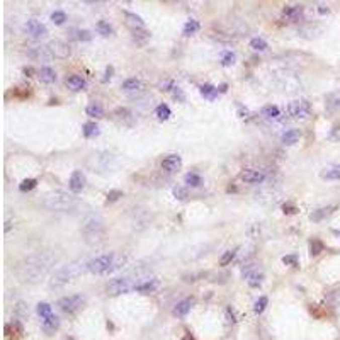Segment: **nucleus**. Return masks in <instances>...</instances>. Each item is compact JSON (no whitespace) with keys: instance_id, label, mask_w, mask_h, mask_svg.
<instances>
[{"instance_id":"nucleus-1","label":"nucleus","mask_w":340,"mask_h":340,"mask_svg":"<svg viewBox=\"0 0 340 340\" xmlns=\"http://www.w3.org/2000/svg\"><path fill=\"white\" fill-rule=\"evenodd\" d=\"M56 264V255L51 252L31 253L16 266V276L21 283L38 284L53 271Z\"/></svg>"},{"instance_id":"nucleus-2","label":"nucleus","mask_w":340,"mask_h":340,"mask_svg":"<svg viewBox=\"0 0 340 340\" xmlns=\"http://www.w3.org/2000/svg\"><path fill=\"white\" fill-rule=\"evenodd\" d=\"M43 208H46L48 211H55V213H68L75 211L80 206L78 198H75L73 194H68L65 191H53L48 192L41 201Z\"/></svg>"},{"instance_id":"nucleus-3","label":"nucleus","mask_w":340,"mask_h":340,"mask_svg":"<svg viewBox=\"0 0 340 340\" xmlns=\"http://www.w3.org/2000/svg\"><path fill=\"white\" fill-rule=\"evenodd\" d=\"M87 264L89 262L78 259V261L70 262V264H66V266L60 267V269L51 276L50 288L51 289H61V288H65L66 284L73 283L78 276L83 274V271H87Z\"/></svg>"},{"instance_id":"nucleus-4","label":"nucleus","mask_w":340,"mask_h":340,"mask_svg":"<svg viewBox=\"0 0 340 340\" xmlns=\"http://www.w3.org/2000/svg\"><path fill=\"white\" fill-rule=\"evenodd\" d=\"M143 272L141 271H133L131 274H126V276H121V277H116V279L109 281V284L106 286V291L109 296H118V294H123V293H128V291L131 289H136V286L143 283L145 279H141Z\"/></svg>"},{"instance_id":"nucleus-5","label":"nucleus","mask_w":340,"mask_h":340,"mask_svg":"<svg viewBox=\"0 0 340 340\" xmlns=\"http://www.w3.org/2000/svg\"><path fill=\"white\" fill-rule=\"evenodd\" d=\"M123 259H119L118 255L114 252L113 253H104V255H99V257L92 259V261H89L87 264V271L91 272V274H111V272H114L116 269H119L121 266H123Z\"/></svg>"},{"instance_id":"nucleus-6","label":"nucleus","mask_w":340,"mask_h":340,"mask_svg":"<svg viewBox=\"0 0 340 340\" xmlns=\"http://www.w3.org/2000/svg\"><path fill=\"white\" fill-rule=\"evenodd\" d=\"M82 233L85 236V241L91 245H97L104 240L106 235V226L104 220L97 214H91V216L85 218L83 225H82Z\"/></svg>"},{"instance_id":"nucleus-7","label":"nucleus","mask_w":340,"mask_h":340,"mask_svg":"<svg viewBox=\"0 0 340 340\" xmlns=\"http://www.w3.org/2000/svg\"><path fill=\"white\" fill-rule=\"evenodd\" d=\"M83 301L85 299L82 294H68V296L58 299L56 306L63 313H66V315H73V313H77L78 310H82Z\"/></svg>"},{"instance_id":"nucleus-8","label":"nucleus","mask_w":340,"mask_h":340,"mask_svg":"<svg viewBox=\"0 0 340 340\" xmlns=\"http://www.w3.org/2000/svg\"><path fill=\"white\" fill-rule=\"evenodd\" d=\"M286 111H288V116L291 119H306L311 113V104L305 99L291 101Z\"/></svg>"},{"instance_id":"nucleus-9","label":"nucleus","mask_w":340,"mask_h":340,"mask_svg":"<svg viewBox=\"0 0 340 340\" xmlns=\"http://www.w3.org/2000/svg\"><path fill=\"white\" fill-rule=\"evenodd\" d=\"M24 31L34 39H41V38H44V36L48 34L46 26H44L43 22H39L38 19H29L24 24Z\"/></svg>"},{"instance_id":"nucleus-10","label":"nucleus","mask_w":340,"mask_h":340,"mask_svg":"<svg viewBox=\"0 0 340 340\" xmlns=\"http://www.w3.org/2000/svg\"><path fill=\"white\" fill-rule=\"evenodd\" d=\"M85 184H87V177H85V174L82 170H73L70 176V181H68V187L71 191V194H78V192H82L85 189Z\"/></svg>"},{"instance_id":"nucleus-11","label":"nucleus","mask_w":340,"mask_h":340,"mask_svg":"<svg viewBox=\"0 0 340 340\" xmlns=\"http://www.w3.org/2000/svg\"><path fill=\"white\" fill-rule=\"evenodd\" d=\"M26 53L34 61H51L55 58L51 55V51L48 50V46H28Z\"/></svg>"},{"instance_id":"nucleus-12","label":"nucleus","mask_w":340,"mask_h":340,"mask_svg":"<svg viewBox=\"0 0 340 340\" xmlns=\"http://www.w3.org/2000/svg\"><path fill=\"white\" fill-rule=\"evenodd\" d=\"M240 177H241V181L247 182V184H262V182L267 179L266 172H264V170H257V168L243 170Z\"/></svg>"},{"instance_id":"nucleus-13","label":"nucleus","mask_w":340,"mask_h":340,"mask_svg":"<svg viewBox=\"0 0 340 340\" xmlns=\"http://www.w3.org/2000/svg\"><path fill=\"white\" fill-rule=\"evenodd\" d=\"M121 89H123L124 94H128V96H138V94L143 92V82L140 78L136 77H131V78H126L123 83H121Z\"/></svg>"},{"instance_id":"nucleus-14","label":"nucleus","mask_w":340,"mask_h":340,"mask_svg":"<svg viewBox=\"0 0 340 340\" xmlns=\"http://www.w3.org/2000/svg\"><path fill=\"white\" fill-rule=\"evenodd\" d=\"M48 50L51 51V55L55 58H68L70 56V46L60 39H55V41H50L46 44Z\"/></svg>"},{"instance_id":"nucleus-15","label":"nucleus","mask_w":340,"mask_h":340,"mask_svg":"<svg viewBox=\"0 0 340 340\" xmlns=\"http://www.w3.org/2000/svg\"><path fill=\"white\" fill-rule=\"evenodd\" d=\"M325 109H326V113H330V114L340 113V89L338 91L330 92L328 96L325 97Z\"/></svg>"},{"instance_id":"nucleus-16","label":"nucleus","mask_w":340,"mask_h":340,"mask_svg":"<svg viewBox=\"0 0 340 340\" xmlns=\"http://www.w3.org/2000/svg\"><path fill=\"white\" fill-rule=\"evenodd\" d=\"M181 167H182V158L176 153L167 155L162 160V170H165V172H168V174L177 172V170H181Z\"/></svg>"},{"instance_id":"nucleus-17","label":"nucleus","mask_w":340,"mask_h":340,"mask_svg":"<svg viewBox=\"0 0 340 340\" xmlns=\"http://www.w3.org/2000/svg\"><path fill=\"white\" fill-rule=\"evenodd\" d=\"M65 85L70 89V91L80 92V91H85V87H87V82H85V78L80 77V75H70V77H66Z\"/></svg>"},{"instance_id":"nucleus-18","label":"nucleus","mask_w":340,"mask_h":340,"mask_svg":"<svg viewBox=\"0 0 340 340\" xmlns=\"http://www.w3.org/2000/svg\"><path fill=\"white\" fill-rule=\"evenodd\" d=\"M160 288V281L156 279V277H151V279H145L143 283H140L136 286V293H143V294H148V293H153Z\"/></svg>"},{"instance_id":"nucleus-19","label":"nucleus","mask_w":340,"mask_h":340,"mask_svg":"<svg viewBox=\"0 0 340 340\" xmlns=\"http://www.w3.org/2000/svg\"><path fill=\"white\" fill-rule=\"evenodd\" d=\"M124 17H126V26L131 31H141L145 29V22H143V19L140 16L133 14V12H124Z\"/></svg>"},{"instance_id":"nucleus-20","label":"nucleus","mask_w":340,"mask_h":340,"mask_svg":"<svg viewBox=\"0 0 340 340\" xmlns=\"http://www.w3.org/2000/svg\"><path fill=\"white\" fill-rule=\"evenodd\" d=\"M320 177L325 181H340V163H333L325 167L320 172Z\"/></svg>"},{"instance_id":"nucleus-21","label":"nucleus","mask_w":340,"mask_h":340,"mask_svg":"<svg viewBox=\"0 0 340 340\" xmlns=\"http://www.w3.org/2000/svg\"><path fill=\"white\" fill-rule=\"evenodd\" d=\"M192 306H194V298L182 299V301H179L176 305V308H174V315L176 316H186L187 313L192 310Z\"/></svg>"},{"instance_id":"nucleus-22","label":"nucleus","mask_w":340,"mask_h":340,"mask_svg":"<svg viewBox=\"0 0 340 340\" xmlns=\"http://www.w3.org/2000/svg\"><path fill=\"white\" fill-rule=\"evenodd\" d=\"M301 136H303V133H301V129H288L286 133H283V136H281V141L284 143V145H288V146H291V145H296V143L301 140Z\"/></svg>"},{"instance_id":"nucleus-23","label":"nucleus","mask_w":340,"mask_h":340,"mask_svg":"<svg viewBox=\"0 0 340 340\" xmlns=\"http://www.w3.org/2000/svg\"><path fill=\"white\" fill-rule=\"evenodd\" d=\"M335 209H337V206H323V208H318V209H315L311 214H310V220L311 221H321V220H325L326 216H330Z\"/></svg>"},{"instance_id":"nucleus-24","label":"nucleus","mask_w":340,"mask_h":340,"mask_svg":"<svg viewBox=\"0 0 340 340\" xmlns=\"http://www.w3.org/2000/svg\"><path fill=\"white\" fill-rule=\"evenodd\" d=\"M283 16L289 21H298L303 16V6H284Z\"/></svg>"},{"instance_id":"nucleus-25","label":"nucleus","mask_w":340,"mask_h":340,"mask_svg":"<svg viewBox=\"0 0 340 340\" xmlns=\"http://www.w3.org/2000/svg\"><path fill=\"white\" fill-rule=\"evenodd\" d=\"M245 279L250 288H259L264 283V274L261 271H247L245 272Z\"/></svg>"},{"instance_id":"nucleus-26","label":"nucleus","mask_w":340,"mask_h":340,"mask_svg":"<svg viewBox=\"0 0 340 340\" xmlns=\"http://www.w3.org/2000/svg\"><path fill=\"white\" fill-rule=\"evenodd\" d=\"M38 77L43 83H55L56 80V71L51 68V66H43L41 70L38 71Z\"/></svg>"},{"instance_id":"nucleus-27","label":"nucleus","mask_w":340,"mask_h":340,"mask_svg":"<svg viewBox=\"0 0 340 340\" xmlns=\"http://www.w3.org/2000/svg\"><path fill=\"white\" fill-rule=\"evenodd\" d=\"M41 326H43V330L46 333H53L55 330L60 328V318H58V316H55V315H51L50 318L43 320Z\"/></svg>"},{"instance_id":"nucleus-28","label":"nucleus","mask_w":340,"mask_h":340,"mask_svg":"<svg viewBox=\"0 0 340 340\" xmlns=\"http://www.w3.org/2000/svg\"><path fill=\"white\" fill-rule=\"evenodd\" d=\"M199 92H201V96L206 97V99L214 101L220 91H218V87H214V85H211V83H204V85H201V87H199Z\"/></svg>"},{"instance_id":"nucleus-29","label":"nucleus","mask_w":340,"mask_h":340,"mask_svg":"<svg viewBox=\"0 0 340 340\" xmlns=\"http://www.w3.org/2000/svg\"><path fill=\"white\" fill-rule=\"evenodd\" d=\"M261 114H262L266 119H277V118H279V116H281V109H279V107H277V106L269 104V106H264V107H262Z\"/></svg>"},{"instance_id":"nucleus-30","label":"nucleus","mask_w":340,"mask_h":340,"mask_svg":"<svg viewBox=\"0 0 340 340\" xmlns=\"http://www.w3.org/2000/svg\"><path fill=\"white\" fill-rule=\"evenodd\" d=\"M85 113H87V116H91V118H104V109H102V106L97 104V102H92V104L85 107Z\"/></svg>"},{"instance_id":"nucleus-31","label":"nucleus","mask_w":340,"mask_h":340,"mask_svg":"<svg viewBox=\"0 0 340 340\" xmlns=\"http://www.w3.org/2000/svg\"><path fill=\"white\" fill-rule=\"evenodd\" d=\"M82 133H83V136L85 138H94V136H97L99 135V126H97L96 123H92V121H89V123H85L83 126H82Z\"/></svg>"},{"instance_id":"nucleus-32","label":"nucleus","mask_w":340,"mask_h":340,"mask_svg":"<svg viewBox=\"0 0 340 340\" xmlns=\"http://www.w3.org/2000/svg\"><path fill=\"white\" fill-rule=\"evenodd\" d=\"M184 181H186V184L191 186V187H201V186H203V177H201L199 174H196V172L186 174Z\"/></svg>"},{"instance_id":"nucleus-33","label":"nucleus","mask_w":340,"mask_h":340,"mask_svg":"<svg viewBox=\"0 0 340 340\" xmlns=\"http://www.w3.org/2000/svg\"><path fill=\"white\" fill-rule=\"evenodd\" d=\"M201 29V24L196 19H189L184 24V29H182V33H184L186 36H191V34H196L198 31Z\"/></svg>"},{"instance_id":"nucleus-34","label":"nucleus","mask_w":340,"mask_h":340,"mask_svg":"<svg viewBox=\"0 0 340 340\" xmlns=\"http://www.w3.org/2000/svg\"><path fill=\"white\" fill-rule=\"evenodd\" d=\"M36 311H38V315L41 316V320H46L50 318L53 315V308L50 303H39L38 308H36Z\"/></svg>"},{"instance_id":"nucleus-35","label":"nucleus","mask_w":340,"mask_h":340,"mask_svg":"<svg viewBox=\"0 0 340 340\" xmlns=\"http://www.w3.org/2000/svg\"><path fill=\"white\" fill-rule=\"evenodd\" d=\"M155 114L160 121H167L170 116H172V111H170V107L167 104H160V106H156Z\"/></svg>"},{"instance_id":"nucleus-36","label":"nucleus","mask_w":340,"mask_h":340,"mask_svg":"<svg viewBox=\"0 0 340 340\" xmlns=\"http://www.w3.org/2000/svg\"><path fill=\"white\" fill-rule=\"evenodd\" d=\"M250 48L252 50H255V51H264V50H267V41L264 38H252L250 39Z\"/></svg>"},{"instance_id":"nucleus-37","label":"nucleus","mask_w":340,"mask_h":340,"mask_svg":"<svg viewBox=\"0 0 340 340\" xmlns=\"http://www.w3.org/2000/svg\"><path fill=\"white\" fill-rule=\"evenodd\" d=\"M96 29L99 31V34H102V36H111V34H113V26H111L109 22H106V21L97 22Z\"/></svg>"},{"instance_id":"nucleus-38","label":"nucleus","mask_w":340,"mask_h":340,"mask_svg":"<svg viewBox=\"0 0 340 340\" xmlns=\"http://www.w3.org/2000/svg\"><path fill=\"white\" fill-rule=\"evenodd\" d=\"M36 186H38V181L36 179H24V181L19 184V191L21 192H29L36 189Z\"/></svg>"},{"instance_id":"nucleus-39","label":"nucleus","mask_w":340,"mask_h":340,"mask_svg":"<svg viewBox=\"0 0 340 340\" xmlns=\"http://www.w3.org/2000/svg\"><path fill=\"white\" fill-rule=\"evenodd\" d=\"M323 241L318 240V238H313L310 240V253L311 255H318L320 252H323Z\"/></svg>"},{"instance_id":"nucleus-40","label":"nucleus","mask_w":340,"mask_h":340,"mask_svg":"<svg viewBox=\"0 0 340 340\" xmlns=\"http://www.w3.org/2000/svg\"><path fill=\"white\" fill-rule=\"evenodd\" d=\"M133 33V39L138 43V44H143V43H146L150 39V33H146L145 29H141V31H131Z\"/></svg>"},{"instance_id":"nucleus-41","label":"nucleus","mask_w":340,"mask_h":340,"mask_svg":"<svg viewBox=\"0 0 340 340\" xmlns=\"http://www.w3.org/2000/svg\"><path fill=\"white\" fill-rule=\"evenodd\" d=\"M267 305H269V299H267V296H261L257 301H255L253 311L257 313V315H261V313H264V310H266Z\"/></svg>"},{"instance_id":"nucleus-42","label":"nucleus","mask_w":340,"mask_h":340,"mask_svg":"<svg viewBox=\"0 0 340 340\" xmlns=\"http://www.w3.org/2000/svg\"><path fill=\"white\" fill-rule=\"evenodd\" d=\"M235 60H236V55L233 51H225L221 55V65L223 66H230V65H233L235 63Z\"/></svg>"},{"instance_id":"nucleus-43","label":"nucleus","mask_w":340,"mask_h":340,"mask_svg":"<svg viewBox=\"0 0 340 340\" xmlns=\"http://www.w3.org/2000/svg\"><path fill=\"white\" fill-rule=\"evenodd\" d=\"M16 315L19 316V318H28V316H29L28 305H26V303H22V301L17 303V305H16Z\"/></svg>"},{"instance_id":"nucleus-44","label":"nucleus","mask_w":340,"mask_h":340,"mask_svg":"<svg viewBox=\"0 0 340 340\" xmlns=\"http://www.w3.org/2000/svg\"><path fill=\"white\" fill-rule=\"evenodd\" d=\"M51 21H53V24H56V26L65 24V22H66V14L63 11H55L51 14Z\"/></svg>"},{"instance_id":"nucleus-45","label":"nucleus","mask_w":340,"mask_h":340,"mask_svg":"<svg viewBox=\"0 0 340 340\" xmlns=\"http://www.w3.org/2000/svg\"><path fill=\"white\" fill-rule=\"evenodd\" d=\"M235 257H236V248L235 250H226L220 259V266H228V264L233 261Z\"/></svg>"},{"instance_id":"nucleus-46","label":"nucleus","mask_w":340,"mask_h":340,"mask_svg":"<svg viewBox=\"0 0 340 340\" xmlns=\"http://www.w3.org/2000/svg\"><path fill=\"white\" fill-rule=\"evenodd\" d=\"M119 198H123V191L114 189V191L107 192V203H114V201H118Z\"/></svg>"},{"instance_id":"nucleus-47","label":"nucleus","mask_w":340,"mask_h":340,"mask_svg":"<svg viewBox=\"0 0 340 340\" xmlns=\"http://www.w3.org/2000/svg\"><path fill=\"white\" fill-rule=\"evenodd\" d=\"M172 192H174V196H176L177 199H181V201L187 198V191H186L182 186H176V187H174V189H172Z\"/></svg>"},{"instance_id":"nucleus-48","label":"nucleus","mask_w":340,"mask_h":340,"mask_svg":"<svg viewBox=\"0 0 340 340\" xmlns=\"http://www.w3.org/2000/svg\"><path fill=\"white\" fill-rule=\"evenodd\" d=\"M77 39H78V41H91V39H92L91 31H87V29L77 31Z\"/></svg>"},{"instance_id":"nucleus-49","label":"nucleus","mask_w":340,"mask_h":340,"mask_svg":"<svg viewBox=\"0 0 340 340\" xmlns=\"http://www.w3.org/2000/svg\"><path fill=\"white\" fill-rule=\"evenodd\" d=\"M283 264H286V266H291V267H296L298 266V257H296V255H284Z\"/></svg>"},{"instance_id":"nucleus-50","label":"nucleus","mask_w":340,"mask_h":340,"mask_svg":"<svg viewBox=\"0 0 340 340\" xmlns=\"http://www.w3.org/2000/svg\"><path fill=\"white\" fill-rule=\"evenodd\" d=\"M328 138H330V140H333V141H340V123L335 124V126L330 129Z\"/></svg>"},{"instance_id":"nucleus-51","label":"nucleus","mask_w":340,"mask_h":340,"mask_svg":"<svg viewBox=\"0 0 340 340\" xmlns=\"http://www.w3.org/2000/svg\"><path fill=\"white\" fill-rule=\"evenodd\" d=\"M174 97H176V101H179V102L186 101L184 92H182V89H179V87H174Z\"/></svg>"},{"instance_id":"nucleus-52","label":"nucleus","mask_w":340,"mask_h":340,"mask_svg":"<svg viewBox=\"0 0 340 340\" xmlns=\"http://www.w3.org/2000/svg\"><path fill=\"white\" fill-rule=\"evenodd\" d=\"M283 209H284V213H288V214H293V213H296V211H298L296 206H293V204H284V206H283Z\"/></svg>"},{"instance_id":"nucleus-53","label":"nucleus","mask_w":340,"mask_h":340,"mask_svg":"<svg viewBox=\"0 0 340 340\" xmlns=\"http://www.w3.org/2000/svg\"><path fill=\"white\" fill-rule=\"evenodd\" d=\"M316 11H318L320 14L323 16V14H328V12H330V9H328V6H318V9H316Z\"/></svg>"},{"instance_id":"nucleus-54","label":"nucleus","mask_w":340,"mask_h":340,"mask_svg":"<svg viewBox=\"0 0 340 340\" xmlns=\"http://www.w3.org/2000/svg\"><path fill=\"white\" fill-rule=\"evenodd\" d=\"M22 71H24V73L28 75V77H33L34 68H33V66H24V68H22Z\"/></svg>"},{"instance_id":"nucleus-55","label":"nucleus","mask_w":340,"mask_h":340,"mask_svg":"<svg viewBox=\"0 0 340 340\" xmlns=\"http://www.w3.org/2000/svg\"><path fill=\"white\" fill-rule=\"evenodd\" d=\"M65 340H75V338H73V337H66Z\"/></svg>"},{"instance_id":"nucleus-56","label":"nucleus","mask_w":340,"mask_h":340,"mask_svg":"<svg viewBox=\"0 0 340 340\" xmlns=\"http://www.w3.org/2000/svg\"><path fill=\"white\" fill-rule=\"evenodd\" d=\"M335 233H337V235H338V236H340V231H335Z\"/></svg>"}]
</instances>
